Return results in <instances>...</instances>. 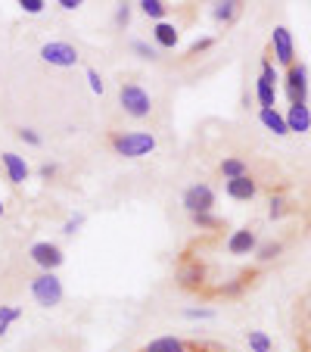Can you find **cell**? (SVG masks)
Returning a JSON list of instances; mask_svg holds the SVG:
<instances>
[{
    "mask_svg": "<svg viewBox=\"0 0 311 352\" xmlns=\"http://www.w3.org/2000/svg\"><path fill=\"white\" fill-rule=\"evenodd\" d=\"M119 103H122V109H125V116H131V119H146V116L152 113V97L137 81H125V85L119 87Z\"/></svg>",
    "mask_w": 311,
    "mask_h": 352,
    "instance_id": "3",
    "label": "cell"
},
{
    "mask_svg": "<svg viewBox=\"0 0 311 352\" xmlns=\"http://www.w3.org/2000/svg\"><path fill=\"white\" fill-rule=\"evenodd\" d=\"M19 140L28 146H41V134L34 128H19Z\"/></svg>",
    "mask_w": 311,
    "mask_h": 352,
    "instance_id": "29",
    "label": "cell"
},
{
    "mask_svg": "<svg viewBox=\"0 0 311 352\" xmlns=\"http://www.w3.org/2000/svg\"><path fill=\"white\" fill-rule=\"evenodd\" d=\"M305 312H308V321H311V302H308V306H305Z\"/></svg>",
    "mask_w": 311,
    "mask_h": 352,
    "instance_id": "37",
    "label": "cell"
},
{
    "mask_svg": "<svg viewBox=\"0 0 311 352\" xmlns=\"http://www.w3.org/2000/svg\"><path fill=\"white\" fill-rule=\"evenodd\" d=\"M56 172H60V168H56V166H54V162H44V166H41V168H38V175H41V178H44V181L56 178Z\"/></svg>",
    "mask_w": 311,
    "mask_h": 352,
    "instance_id": "34",
    "label": "cell"
},
{
    "mask_svg": "<svg viewBox=\"0 0 311 352\" xmlns=\"http://www.w3.org/2000/svg\"><path fill=\"white\" fill-rule=\"evenodd\" d=\"M249 284H252V274L243 272V274H237V278L224 280V284H221L215 293H218V296H224V299H233V296H240V293H243Z\"/></svg>",
    "mask_w": 311,
    "mask_h": 352,
    "instance_id": "18",
    "label": "cell"
},
{
    "mask_svg": "<svg viewBox=\"0 0 311 352\" xmlns=\"http://www.w3.org/2000/svg\"><path fill=\"white\" fill-rule=\"evenodd\" d=\"M258 250V234L252 228H240L227 237V253L231 256H252Z\"/></svg>",
    "mask_w": 311,
    "mask_h": 352,
    "instance_id": "11",
    "label": "cell"
},
{
    "mask_svg": "<svg viewBox=\"0 0 311 352\" xmlns=\"http://www.w3.org/2000/svg\"><path fill=\"white\" fill-rule=\"evenodd\" d=\"M131 50L140 56V60H159V50L152 44H146V41H131Z\"/></svg>",
    "mask_w": 311,
    "mask_h": 352,
    "instance_id": "26",
    "label": "cell"
},
{
    "mask_svg": "<svg viewBox=\"0 0 311 352\" xmlns=\"http://www.w3.org/2000/svg\"><path fill=\"white\" fill-rule=\"evenodd\" d=\"M81 225H84V215H75V219H69L66 225H62V234H75Z\"/></svg>",
    "mask_w": 311,
    "mask_h": 352,
    "instance_id": "32",
    "label": "cell"
},
{
    "mask_svg": "<svg viewBox=\"0 0 311 352\" xmlns=\"http://www.w3.org/2000/svg\"><path fill=\"white\" fill-rule=\"evenodd\" d=\"M280 253H284V243H280V240H268V243H258V250H255L258 262H274Z\"/></svg>",
    "mask_w": 311,
    "mask_h": 352,
    "instance_id": "24",
    "label": "cell"
},
{
    "mask_svg": "<svg viewBox=\"0 0 311 352\" xmlns=\"http://www.w3.org/2000/svg\"><path fill=\"white\" fill-rule=\"evenodd\" d=\"M284 119H286V128H290V131H296V134H305L311 128L308 107H290V113H286Z\"/></svg>",
    "mask_w": 311,
    "mask_h": 352,
    "instance_id": "17",
    "label": "cell"
},
{
    "mask_svg": "<svg viewBox=\"0 0 311 352\" xmlns=\"http://www.w3.org/2000/svg\"><path fill=\"white\" fill-rule=\"evenodd\" d=\"M0 215H3V199H0Z\"/></svg>",
    "mask_w": 311,
    "mask_h": 352,
    "instance_id": "38",
    "label": "cell"
},
{
    "mask_svg": "<svg viewBox=\"0 0 311 352\" xmlns=\"http://www.w3.org/2000/svg\"><path fill=\"white\" fill-rule=\"evenodd\" d=\"M178 284L184 287V290H203L205 287V265L203 262H184V265L178 268Z\"/></svg>",
    "mask_w": 311,
    "mask_h": 352,
    "instance_id": "13",
    "label": "cell"
},
{
    "mask_svg": "<svg viewBox=\"0 0 311 352\" xmlns=\"http://www.w3.org/2000/svg\"><path fill=\"white\" fill-rule=\"evenodd\" d=\"M284 91H286L290 107H305V103H308V69H305L302 63H296V66L286 69Z\"/></svg>",
    "mask_w": 311,
    "mask_h": 352,
    "instance_id": "5",
    "label": "cell"
},
{
    "mask_svg": "<svg viewBox=\"0 0 311 352\" xmlns=\"http://www.w3.org/2000/svg\"><path fill=\"white\" fill-rule=\"evenodd\" d=\"M0 166H3V172H7V181L13 187H19V184H25V181H28V162L22 160V156L3 153V156H0Z\"/></svg>",
    "mask_w": 311,
    "mask_h": 352,
    "instance_id": "14",
    "label": "cell"
},
{
    "mask_svg": "<svg viewBox=\"0 0 311 352\" xmlns=\"http://www.w3.org/2000/svg\"><path fill=\"white\" fill-rule=\"evenodd\" d=\"M224 193L231 199H240V203H249V199L258 197V181L252 175H243V178H233L224 184Z\"/></svg>",
    "mask_w": 311,
    "mask_h": 352,
    "instance_id": "12",
    "label": "cell"
},
{
    "mask_svg": "<svg viewBox=\"0 0 311 352\" xmlns=\"http://www.w3.org/2000/svg\"><path fill=\"white\" fill-rule=\"evenodd\" d=\"M128 19H131V7H128V3H122V7L115 10V22H119V25H128Z\"/></svg>",
    "mask_w": 311,
    "mask_h": 352,
    "instance_id": "35",
    "label": "cell"
},
{
    "mask_svg": "<svg viewBox=\"0 0 311 352\" xmlns=\"http://www.w3.org/2000/svg\"><path fill=\"white\" fill-rule=\"evenodd\" d=\"M84 75H87V81H91V91L93 94H103V91H106V85H103V78H100V72L93 66H87Z\"/></svg>",
    "mask_w": 311,
    "mask_h": 352,
    "instance_id": "28",
    "label": "cell"
},
{
    "mask_svg": "<svg viewBox=\"0 0 311 352\" xmlns=\"http://www.w3.org/2000/svg\"><path fill=\"white\" fill-rule=\"evenodd\" d=\"M190 219L199 231H218V228H224V219H218L215 212H196V215H190Z\"/></svg>",
    "mask_w": 311,
    "mask_h": 352,
    "instance_id": "22",
    "label": "cell"
},
{
    "mask_svg": "<svg viewBox=\"0 0 311 352\" xmlns=\"http://www.w3.org/2000/svg\"><path fill=\"white\" fill-rule=\"evenodd\" d=\"M60 7H62V10H78L81 0H60Z\"/></svg>",
    "mask_w": 311,
    "mask_h": 352,
    "instance_id": "36",
    "label": "cell"
},
{
    "mask_svg": "<svg viewBox=\"0 0 311 352\" xmlns=\"http://www.w3.org/2000/svg\"><path fill=\"white\" fill-rule=\"evenodd\" d=\"M243 13V3H237V0H224V3H215L212 7V16H215V22H233L237 16Z\"/></svg>",
    "mask_w": 311,
    "mask_h": 352,
    "instance_id": "20",
    "label": "cell"
},
{
    "mask_svg": "<svg viewBox=\"0 0 311 352\" xmlns=\"http://www.w3.org/2000/svg\"><path fill=\"white\" fill-rule=\"evenodd\" d=\"M255 97H258V109H274L277 100V72H274L271 60H262V75L255 81Z\"/></svg>",
    "mask_w": 311,
    "mask_h": 352,
    "instance_id": "6",
    "label": "cell"
},
{
    "mask_svg": "<svg viewBox=\"0 0 311 352\" xmlns=\"http://www.w3.org/2000/svg\"><path fill=\"white\" fill-rule=\"evenodd\" d=\"M271 50H274V60L280 63V66H296V44H292V34L286 25H277L271 32Z\"/></svg>",
    "mask_w": 311,
    "mask_h": 352,
    "instance_id": "9",
    "label": "cell"
},
{
    "mask_svg": "<svg viewBox=\"0 0 311 352\" xmlns=\"http://www.w3.org/2000/svg\"><path fill=\"white\" fill-rule=\"evenodd\" d=\"M28 256H32V262L41 268V272H56V268L66 262L62 250L56 243H50V240H38V243H32Z\"/></svg>",
    "mask_w": 311,
    "mask_h": 352,
    "instance_id": "7",
    "label": "cell"
},
{
    "mask_svg": "<svg viewBox=\"0 0 311 352\" xmlns=\"http://www.w3.org/2000/svg\"><path fill=\"white\" fill-rule=\"evenodd\" d=\"M215 41L212 38H203V41H193L190 44V50H187V56H196V54H205V50H209V47H212Z\"/></svg>",
    "mask_w": 311,
    "mask_h": 352,
    "instance_id": "31",
    "label": "cell"
},
{
    "mask_svg": "<svg viewBox=\"0 0 311 352\" xmlns=\"http://www.w3.org/2000/svg\"><path fill=\"white\" fill-rule=\"evenodd\" d=\"M152 41H156V47H162V50H174L178 41H181V34L172 22H156V28H152Z\"/></svg>",
    "mask_w": 311,
    "mask_h": 352,
    "instance_id": "15",
    "label": "cell"
},
{
    "mask_svg": "<svg viewBox=\"0 0 311 352\" xmlns=\"http://www.w3.org/2000/svg\"><path fill=\"white\" fill-rule=\"evenodd\" d=\"M286 212H290V203H286L284 197H271V203H268V215H271V219H284Z\"/></svg>",
    "mask_w": 311,
    "mask_h": 352,
    "instance_id": "27",
    "label": "cell"
},
{
    "mask_svg": "<svg viewBox=\"0 0 311 352\" xmlns=\"http://www.w3.org/2000/svg\"><path fill=\"white\" fill-rule=\"evenodd\" d=\"M258 119H262V125L268 128V131H274V134H290V128H286V119L277 113V109H258Z\"/></svg>",
    "mask_w": 311,
    "mask_h": 352,
    "instance_id": "19",
    "label": "cell"
},
{
    "mask_svg": "<svg viewBox=\"0 0 311 352\" xmlns=\"http://www.w3.org/2000/svg\"><path fill=\"white\" fill-rule=\"evenodd\" d=\"M218 172L224 181H233V178H243V175H249V162L243 160V156H224V160L218 162Z\"/></svg>",
    "mask_w": 311,
    "mask_h": 352,
    "instance_id": "16",
    "label": "cell"
},
{
    "mask_svg": "<svg viewBox=\"0 0 311 352\" xmlns=\"http://www.w3.org/2000/svg\"><path fill=\"white\" fill-rule=\"evenodd\" d=\"M212 309H184V318H212Z\"/></svg>",
    "mask_w": 311,
    "mask_h": 352,
    "instance_id": "33",
    "label": "cell"
},
{
    "mask_svg": "<svg viewBox=\"0 0 311 352\" xmlns=\"http://www.w3.org/2000/svg\"><path fill=\"white\" fill-rule=\"evenodd\" d=\"M181 203H184V209L190 215L212 212V209H215V190L209 184H190L184 190V197H181Z\"/></svg>",
    "mask_w": 311,
    "mask_h": 352,
    "instance_id": "8",
    "label": "cell"
},
{
    "mask_svg": "<svg viewBox=\"0 0 311 352\" xmlns=\"http://www.w3.org/2000/svg\"><path fill=\"white\" fill-rule=\"evenodd\" d=\"M246 343L252 352H271V337L265 331H246Z\"/></svg>",
    "mask_w": 311,
    "mask_h": 352,
    "instance_id": "23",
    "label": "cell"
},
{
    "mask_svg": "<svg viewBox=\"0 0 311 352\" xmlns=\"http://www.w3.org/2000/svg\"><path fill=\"white\" fill-rule=\"evenodd\" d=\"M109 146L115 150V156L125 160H143L156 150V138L150 131H113L109 134Z\"/></svg>",
    "mask_w": 311,
    "mask_h": 352,
    "instance_id": "1",
    "label": "cell"
},
{
    "mask_svg": "<svg viewBox=\"0 0 311 352\" xmlns=\"http://www.w3.org/2000/svg\"><path fill=\"white\" fill-rule=\"evenodd\" d=\"M22 318V309L19 306H0V337L10 331V324H16V321Z\"/></svg>",
    "mask_w": 311,
    "mask_h": 352,
    "instance_id": "25",
    "label": "cell"
},
{
    "mask_svg": "<svg viewBox=\"0 0 311 352\" xmlns=\"http://www.w3.org/2000/svg\"><path fill=\"white\" fill-rule=\"evenodd\" d=\"M32 296L41 309H56L60 306L62 296H66V290H62V280L56 278V272H41L38 278L32 280Z\"/></svg>",
    "mask_w": 311,
    "mask_h": 352,
    "instance_id": "2",
    "label": "cell"
},
{
    "mask_svg": "<svg viewBox=\"0 0 311 352\" xmlns=\"http://www.w3.org/2000/svg\"><path fill=\"white\" fill-rule=\"evenodd\" d=\"M137 7L143 10V16H150V19L165 22V13H168V3H165V0H140Z\"/></svg>",
    "mask_w": 311,
    "mask_h": 352,
    "instance_id": "21",
    "label": "cell"
},
{
    "mask_svg": "<svg viewBox=\"0 0 311 352\" xmlns=\"http://www.w3.org/2000/svg\"><path fill=\"white\" fill-rule=\"evenodd\" d=\"M19 7L25 10L28 16H38V13H44L47 3H44V0H19Z\"/></svg>",
    "mask_w": 311,
    "mask_h": 352,
    "instance_id": "30",
    "label": "cell"
},
{
    "mask_svg": "<svg viewBox=\"0 0 311 352\" xmlns=\"http://www.w3.org/2000/svg\"><path fill=\"white\" fill-rule=\"evenodd\" d=\"M140 352H212V346H199L181 337H159V340H152V343H146Z\"/></svg>",
    "mask_w": 311,
    "mask_h": 352,
    "instance_id": "10",
    "label": "cell"
},
{
    "mask_svg": "<svg viewBox=\"0 0 311 352\" xmlns=\"http://www.w3.org/2000/svg\"><path fill=\"white\" fill-rule=\"evenodd\" d=\"M41 60L56 69H72L81 63V54H78V47H72L69 41H47L41 47Z\"/></svg>",
    "mask_w": 311,
    "mask_h": 352,
    "instance_id": "4",
    "label": "cell"
}]
</instances>
